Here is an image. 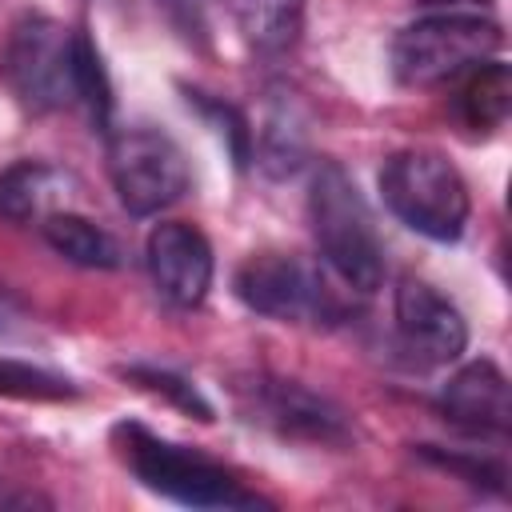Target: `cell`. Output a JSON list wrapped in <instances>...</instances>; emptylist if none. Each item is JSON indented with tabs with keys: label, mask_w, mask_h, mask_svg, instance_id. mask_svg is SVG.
<instances>
[{
	"label": "cell",
	"mask_w": 512,
	"mask_h": 512,
	"mask_svg": "<svg viewBox=\"0 0 512 512\" xmlns=\"http://www.w3.org/2000/svg\"><path fill=\"white\" fill-rule=\"evenodd\" d=\"M108 180L132 216H156L188 192L192 172L168 132L132 124L108 136Z\"/></svg>",
	"instance_id": "6"
},
{
	"label": "cell",
	"mask_w": 512,
	"mask_h": 512,
	"mask_svg": "<svg viewBox=\"0 0 512 512\" xmlns=\"http://www.w3.org/2000/svg\"><path fill=\"white\" fill-rule=\"evenodd\" d=\"M124 376H128L136 388H144V392H152V396H164L168 404L192 412L196 420H212V404L200 396V388H196L192 380H184V376H176V372H168V368H148V364L124 368Z\"/></svg>",
	"instance_id": "17"
},
{
	"label": "cell",
	"mask_w": 512,
	"mask_h": 512,
	"mask_svg": "<svg viewBox=\"0 0 512 512\" xmlns=\"http://www.w3.org/2000/svg\"><path fill=\"white\" fill-rule=\"evenodd\" d=\"M232 284H236V296L252 312L284 320V324L332 320L340 312L324 276L292 252H256V256H248L236 268Z\"/></svg>",
	"instance_id": "7"
},
{
	"label": "cell",
	"mask_w": 512,
	"mask_h": 512,
	"mask_svg": "<svg viewBox=\"0 0 512 512\" xmlns=\"http://www.w3.org/2000/svg\"><path fill=\"white\" fill-rule=\"evenodd\" d=\"M436 408L448 424L468 436H504L512 424L508 380L492 360H468L436 396Z\"/></svg>",
	"instance_id": "10"
},
{
	"label": "cell",
	"mask_w": 512,
	"mask_h": 512,
	"mask_svg": "<svg viewBox=\"0 0 512 512\" xmlns=\"http://www.w3.org/2000/svg\"><path fill=\"white\" fill-rule=\"evenodd\" d=\"M80 192L76 176L44 164V160H20L0 172V216L16 224H40L44 216L72 204Z\"/></svg>",
	"instance_id": "12"
},
{
	"label": "cell",
	"mask_w": 512,
	"mask_h": 512,
	"mask_svg": "<svg viewBox=\"0 0 512 512\" xmlns=\"http://www.w3.org/2000/svg\"><path fill=\"white\" fill-rule=\"evenodd\" d=\"M116 444H120V456L132 468V476L156 496H168L188 508H260L264 504L228 468H220L216 460H208L192 448L160 440L144 424H120Z\"/></svg>",
	"instance_id": "2"
},
{
	"label": "cell",
	"mask_w": 512,
	"mask_h": 512,
	"mask_svg": "<svg viewBox=\"0 0 512 512\" xmlns=\"http://www.w3.org/2000/svg\"><path fill=\"white\" fill-rule=\"evenodd\" d=\"M428 460H436L440 468H452L460 472L468 484L476 488H492V492H504V464H484V460H468V456H444L436 448H424Z\"/></svg>",
	"instance_id": "21"
},
{
	"label": "cell",
	"mask_w": 512,
	"mask_h": 512,
	"mask_svg": "<svg viewBox=\"0 0 512 512\" xmlns=\"http://www.w3.org/2000/svg\"><path fill=\"white\" fill-rule=\"evenodd\" d=\"M504 44L496 20L480 12H432L392 40V72L408 88L460 80L468 68L492 60Z\"/></svg>",
	"instance_id": "4"
},
{
	"label": "cell",
	"mask_w": 512,
	"mask_h": 512,
	"mask_svg": "<svg viewBox=\"0 0 512 512\" xmlns=\"http://www.w3.org/2000/svg\"><path fill=\"white\" fill-rule=\"evenodd\" d=\"M236 32L256 52H284L300 40L308 0H220Z\"/></svg>",
	"instance_id": "13"
},
{
	"label": "cell",
	"mask_w": 512,
	"mask_h": 512,
	"mask_svg": "<svg viewBox=\"0 0 512 512\" xmlns=\"http://www.w3.org/2000/svg\"><path fill=\"white\" fill-rule=\"evenodd\" d=\"M308 220L324 264L352 288L376 292L384 284V244L372 220L368 200L356 180L336 164L320 160L308 184Z\"/></svg>",
	"instance_id": "1"
},
{
	"label": "cell",
	"mask_w": 512,
	"mask_h": 512,
	"mask_svg": "<svg viewBox=\"0 0 512 512\" xmlns=\"http://www.w3.org/2000/svg\"><path fill=\"white\" fill-rule=\"evenodd\" d=\"M0 396H16V400H64L76 396V388L44 368H32L24 360H0Z\"/></svg>",
	"instance_id": "19"
},
{
	"label": "cell",
	"mask_w": 512,
	"mask_h": 512,
	"mask_svg": "<svg viewBox=\"0 0 512 512\" xmlns=\"http://www.w3.org/2000/svg\"><path fill=\"white\" fill-rule=\"evenodd\" d=\"M392 316H396V340H400V348L416 364H424V368L452 364L468 348V324H464L460 308L448 296H440L428 280L404 276L396 284Z\"/></svg>",
	"instance_id": "8"
},
{
	"label": "cell",
	"mask_w": 512,
	"mask_h": 512,
	"mask_svg": "<svg viewBox=\"0 0 512 512\" xmlns=\"http://www.w3.org/2000/svg\"><path fill=\"white\" fill-rule=\"evenodd\" d=\"M304 152H308V132H304V120H300L296 104L292 100L272 104V112L260 128V164H264V172L288 176V172L300 168Z\"/></svg>",
	"instance_id": "16"
},
{
	"label": "cell",
	"mask_w": 512,
	"mask_h": 512,
	"mask_svg": "<svg viewBox=\"0 0 512 512\" xmlns=\"http://www.w3.org/2000/svg\"><path fill=\"white\" fill-rule=\"evenodd\" d=\"M252 404L264 424H272L280 436L296 440H320V444H348V420L344 412L316 396L312 388L296 380H256Z\"/></svg>",
	"instance_id": "11"
},
{
	"label": "cell",
	"mask_w": 512,
	"mask_h": 512,
	"mask_svg": "<svg viewBox=\"0 0 512 512\" xmlns=\"http://www.w3.org/2000/svg\"><path fill=\"white\" fill-rule=\"evenodd\" d=\"M40 232L48 240V248L56 256H64L68 264H80V268H116L120 264V244L108 228L92 224L88 216L72 212V208H60L52 216L40 220Z\"/></svg>",
	"instance_id": "14"
},
{
	"label": "cell",
	"mask_w": 512,
	"mask_h": 512,
	"mask_svg": "<svg viewBox=\"0 0 512 512\" xmlns=\"http://www.w3.org/2000/svg\"><path fill=\"white\" fill-rule=\"evenodd\" d=\"M388 212L428 240H456L468 224V184L456 164L432 148L392 152L380 168Z\"/></svg>",
	"instance_id": "3"
},
{
	"label": "cell",
	"mask_w": 512,
	"mask_h": 512,
	"mask_svg": "<svg viewBox=\"0 0 512 512\" xmlns=\"http://www.w3.org/2000/svg\"><path fill=\"white\" fill-rule=\"evenodd\" d=\"M424 8H440V12H472V8H484L492 0H416Z\"/></svg>",
	"instance_id": "22"
},
{
	"label": "cell",
	"mask_w": 512,
	"mask_h": 512,
	"mask_svg": "<svg viewBox=\"0 0 512 512\" xmlns=\"http://www.w3.org/2000/svg\"><path fill=\"white\" fill-rule=\"evenodd\" d=\"M8 332H12V316L0 308V336H8Z\"/></svg>",
	"instance_id": "24"
},
{
	"label": "cell",
	"mask_w": 512,
	"mask_h": 512,
	"mask_svg": "<svg viewBox=\"0 0 512 512\" xmlns=\"http://www.w3.org/2000/svg\"><path fill=\"white\" fill-rule=\"evenodd\" d=\"M8 504H28V496H8L4 484H0V508H8Z\"/></svg>",
	"instance_id": "23"
},
{
	"label": "cell",
	"mask_w": 512,
	"mask_h": 512,
	"mask_svg": "<svg viewBox=\"0 0 512 512\" xmlns=\"http://www.w3.org/2000/svg\"><path fill=\"white\" fill-rule=\"evenodd\" d=\"M160 8H164V16L172 20V28L188 40V44H196V48H208V8H204V0H156Z\"/></svg>",
	"instance_id": "20"
},
{
	"label": "cell",
	"mask_w": 512,
	"mask_h": 512,
	"mask_svg": "<svg viewBox=\"0 0 512 512\" xmlns=\"http://www.w3.org/2000/svg\"><path fill=\"white\" fill-rule=\"evenodd\" d=\"M508 108H512V72L504 60L492 56L464 72L456 112L472 132H496L508 120Z\"/></svg>",
	"instance_id": "15"
},
{
	"label": "cell",
	"mask_w": 512,
	"mask_h": 512,
	"mask_svg": "<svg viewBox=\"0 0 512 512\" xmlns=\"http://www.w3.org/2000/svg\"><path fill=\"white\" fill-rule=\"evenodd\" d=\"M0 76L28 112H56L76 100V32L28 12L0 48Z\"/></svg>",
	"instance_id": "5"
},
{
	"label": "cell",
	"mask_w": 512,
	"mask_h": 512,
	"mask_svg": "<svg viewBox=\"0 0 512 512\" xmlns=\"http://www.w3.org/2000/svg\"><path fill=\"white\" fill-rule=\"evenodd\" d=\"M144 260L156 292L172 308H196L212 288V244L200 228L184 220H160L144 240Z\"/></svg>",
	"instance_id": "9"
},
{
	"label": "cell",
	"mask_w": 512,
	"mask_h": 512,
	"mask_svg": "<svg viewBox=\"0 0 512 512\" xmlns=\"http://www.w3.org/2000/svg\"><path fill=\"white\" fill-rule=\"evenodd\" d=\"M76 100L88 104V112H92L96 124H108L112 84H108V72H104V60H100L96 44L84 32H76Z\"/></svg>",
	"instance_id": "18"
}]
</instances>
